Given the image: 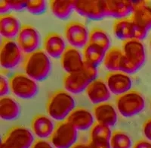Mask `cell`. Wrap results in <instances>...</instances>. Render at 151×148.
<instances>
[{
	"mask_svg": "<svg viewBox=\"0 0 151 148\" xmlns=\"http://www.w3.org/2000/svg\"><path fill=\"white\" fill-rule=\"evenodd\" d=\"M133 12L131 19L137 26L146 31L151 29V6L147 1H132Z\"/></svg>",
	"mask_w": 151,
	"mask_h": 148,
	"instance_id": "9a60e30c",
	"label": "cell"
},
{
	"mask_svg": "<svg viewBox=\"0 0 151 148\" xmlns=\"http://www.w3.org/2000/svg\"><path fill=\"white\" fill-rule=\"evenodd\" d=\"M71 148H88V144H83V143H79L76 144L73 147H72Z\"/></svg>",
	"mask_w": 151,
	"mask_h": 148,
	"instance_id": "74e56055",
	"label": "cell"
},
{
	"mask_svg": "<svg viewBox=\"0 0 151 148\" xmlns=\"http://www.w3.org/2000/svg\"><path fill=\"white\" fill-rule=\"evenodd\" d=\"M106 52L98 46L88 43L83 50V56L85 62L98 67L104 62Z\"/></svg>",
	"mask_w": 151,
	"mask_h": 148,
	"instance_id": "83f0119b",
	"label": "cell"
},
{
	"mask_svg": "<svg viewBox=\"0 0 151 148\" xmlns=\"http://www.w3.org/2000/svg\"><path fill=\"white\" fill-rule=\"evenodd\" d=\"M9 11H11V9L9 7L8 0H2L0 2V12H1V14H8Z\"/></svg>",
	"mask_w": 151,
	"mask_h": 148,
	"instance_id": "8d00e7d4",
	"label": "cell"
},
{
	"mask_svg": "<svg viewBox=\"0 0 151 148\" xmlns=\"http://www.w3.org/2000/svg\"><path fill=\"white\" fill-rule=\"evenodd\" d=\"M133 148H151V142L146 140H140L134 144Z\"/></svg>",
	"mask_w": 151,
	"mask_h": 148,
	"instance_id": "d590c367",
	"label": "cell"
},
{
	"mask_svg": "<svg viewBox=\"0 0 151 148\" xmlns=\"http://www.w3.org/2000/svg\"><path fill=\"white\" fill-rule=\"evenodd\" d=\"M22 58L23 52L14 40H2L0 48V64L3 69H14L20 64Z\"/></svg>",
	"mask_w": 151,
	"mask_h": 148,
	"instance_id": "30bf717a",
	"label": "cell"
},
{
	"mask_svg": "<svg viewBox=\"0 0 151 148\" xmlns=\"http://www.w3.org/2000/svg\"><path fill=\"white\" fill-rule=\"evenodd\" d=\"M123 60L120 71L128 74H134L139 71L146 61V52L142 42L136 39L122 42Z\"/></svg>",
	"mask_w": 151,
	"mask_h": 148,
	"instance_id": "6da1fadb",
	"label": "cell"
},
{
	"mask_svg": "<svg viewBox=\"0 0 151 148\" xmlns=\"http://www.w3.org/2000/svg\"><path fill=\"white\" fill-rule=\"evenodd\" d=\"M31 148H54L53 145L48 143V141L45 140L40 139L34 141L33 146Z\"/></svg>",
	"mask_w": 151,
	"mask_h": 148,
	"instance_id": "e575fe53",
	"label": "cell"
},
{
	"mask_svg": "<svg viewBox=\"0 0 151 148\" xmlns=\"http://www.w3.org/2000/svg\"><path fill=\"white\" fill-rule=\"evenodd\" d=\"M88 43L96 45L106 52L110 48V38L106 31L99 28H94L89 32Z\"/></svg>",
	"mask_w": 151,
	"mask_h": 148,
	"instance_id": "f1b7e54d",
	"label": "cell"
},
{
	"mask_svg": "<svg viewBox=\"0 0 151 148\" xmlns=\"http://www.w3.org/2000/svg\"><path fill=\"white\" fill-rule=\"evenodd\" d=\"M10 90V85H9V81L5 78V76H0V96H5L9 93Z\"/></svg>",
	"mask_w": 151,
	"mask_h": 148,
	"instance_id": "d6a6232c",
	"label": "cell"
},
{
	"mask_svg": "<svg viewBox=\"0 0 151 148\" xmlns=\"http://www.w3.org/2000/svg\"><path fill=\"white\" fill-rule=\"evenodd\" d=\"M77 138V130L65 120L57 125L49 140L55 148H71L76 144Z\"/></svg>",
	"mask_w": 151,
	"mask_h": 148,
	"instance_id": "ba28073f",
	"label": "cell"
},
{
	"mask_svg": "<svg viewBox=\"0 0 151 148\" xmlns=\"http://www.w3.org/2000/svg\"><path fill=\"white\" fill-rule=\"evenodd\" d=\"M24 74L36 81H45L52 71L49 56L42 50L26 55L22 64Z\"/></svg>",
	"mask_w": 151,
	"mask_h": 148,
	"instance_id": "7a4b0ae2",
	"label": "cell"
},
{
	"mask_svg": "<svg viewBox=\"0 0 151 148\" xmlns=\"http://www.w3.org/2000/svg\"><path fill=\"white\" fill-rule=\"evenodd\" d=\"M21 107L14 99L9 96L0 99V117L4 121H14L20 116Z\"/></svg>",
	"mask_w": 151,
	"mask_h": 148,
	"instance_id": "cb8c5ba5",
	"label": "cell"
},
{
	"mask_svg": "<svg viewBox=\"0 0 151 148\" xmlns=\"http://www.w3.org/2000/svg\"><path fill=\"white\" fill-rule=\"evenodd\" d=\"M60 64L67 74L78 72L83 69L84 59L78 49L73 47H67L60 58Z\"/></svg>",
	"mask_w": 151,
	"mask_h": 148,
	"instance_id": "5bb4252c",
	"label": "cell"
},
{
	"mask_svg": "<svg viewBox=\"0 0 151 148\" xmlns=\"http://www.w3.org/2000/svg\"><path fill=\"white\" fill-rule=\"evenodd\" d=\"M20 20L14 15H1L0 16V33L5 39L13 40L17 37L21 28Z\"/></svg>",
	"mask_w": 151,
	"mask_h": 148,
	"instance_id": "603a6c76",
	"label": "cell"
},
{
	"mask_svg": "<svg viewBox=\"0 0 151 148\" xmlns=\"http://www.w3.org/2000/svg\"><path fill=\"white\" fill-rule=\"evenodd\" d=\"M64 34L71 47L84 49L89 41V33L87 27L80 21H73L66 25Z\"/></svg>",
	"mask_w": 151,
	"mask_h": 148,
	"instance_id": "7c38bea8",
	"label": "cell"
},
{
	"mask_svg": "<svg viewBox=\"0 0 151 148\" xmlns=\"http://www.w3.org/2000/svg\"><path fill=\"white\" fill-rule=\"evenodd\" d=\"M150 47H151V39H150Z\"/></svg>",
	"mask_w": 151,
	"mask_h": 148,
	"instance_id": "f35d334b",
	"label": "cell"
},
{
	"mask_svg": "<svg viewBox=\"0 0 151 148\" xmlns=\"http://www.w3.org/2000/svg\"><path fill=\"white\" fill-rule=\"evenodd\" d=\"M9 85L12 93L23 100L33 98L39 91L36 81L23 73L13 74L9 79Z\"/></svg>",
	"mask_w": 151,
	"mask_h": 148,
	"instance_id": "8992f818",
	"label": "cell"
},
{
	"mask_svg": "<svg viewBox=\"0 0 151 148\" xmlns=\"http://www.w3.org/2000/svg\"><path fill=\"white\" fill-rule=\"evenodd\" d=\"M105 82L110 93L117 96L130 91L132 87L130 75L122 71L109 72L106 75Z\"/></svg>",
	"mask_w": 151,
	"mask_h": 148,
	"instance_id": "4fadbf2b",
	"label": "cell"
},
{
	"mask_svg": "<svg viewBox=\"0 0 151 148\" xmlns=\"http://www.w3.org/2000/svg\"><path fill=\"white\" fill-rule=\"evenodd\" d=\"M93 115L98 123L110 128L115 125L118 120L116 109L107 102L94 106Z\"/></svg>",
	"mask_w": 151,
	"mask_h": 148,
	"instance_id": "ac0fdd59",
	"label": "cell"
},
{
	"mask_svg": "<svg viewBox=\"0 0 151 148\" xmlns=\"http://www.w3.org/2000/svg\"><path fill=\"white\" fill-rule=\"evenodd\" d=\"M113 31L116 37L122 42L134 39V23L131 17L115 20L113 24Z\"/></svg>",
	"mask_w": 151,
	"mask_h": 148,
	"instance_id": "d4e9b609",
	"label": "cell"
},
{
	"mask_svg": "<svg viewBox=\"0 0 151 148\" xmlns=\"http://www.w3.org/2000/svg\"><path fill=\"white\" fill-rule=\"evenodd\" d=\"M150 108H151V102H150Z\"/></svg>",
	"mask_w": 151,
	"mask_h": 148,
	"instance_id": "ab89813d",
	"label": "cell"
},
{
	"mask_svg": "<svg viewBox=\"0 0 151 148\" xmlns=\"http://www.w3.org/2000/svg\"><path fill=\"white\" fill-rule=\"evenodd\" d=\"M98 67L85 62L83 69L78 72L67 74L63 80L64 89L71 94H79L98 77Z\"/></svg>",
	"mask_w": 151,
	"mask_h": 148,
	"instance_id": "277c9868",
	"label": "cell"
},
{
	"mask_svg": "<svg viewBox=\"0 0 151 148\" xmlns=\"http://www.w3.org/2000/svg\"><path fill=\"white\" fill-rule=\"evenodd\" d=\"M111 135L112 131L110 127L96 122L90 130L89 142L98 148H111Z\"/></svg>",
	"mask_w": 151,
	"mask_h": 148,
	"instance_id": "7402d4cb",
	"label": "cell"
},
{
	"mask_svg": "<svg viewBox=\"0 0 151 148\" xmlns=\"http://www.w3.org/2000/svg\"><path fill=\"white\" fill-rule=\"evenodd\" d=\"M75 11L79 15L89 20H101L106 17L104 0H78L75 2Z\"/></svg>",
	"mask_w": 151,
	"mask_h": 148,
	"instance_id": "8fae6325",
	"label": "cell"
},
{
	"mask_svg": "<svg viewBox=\"0 0 151 148\" xmlns=\"http://www.w3.org/2000/svg\"><path fill=\"white\" fill-rule=\"evenodd\" d=\"M123 52L118 47H112L105 54L104 59V66L105 69L112 71H120L121 65L123 60Z\"/></svg>",
	"mask_w": 151,
	"mask_h": 148,
	"instance_id": "4316f807",
	"label": "cell"
},
{
	"mask_svg": "<svg viewBox=\"0 0 151 148\" xmlns=\"http://www.w3.org/2000/svg\"><path fill=\"white\" fill-rule=\"evenodd\" d=\"M75 2L72 0H52L50 2V9L56 17L67 20L75 11Z\"/></svg>",
	"mask_w": 151,
	"mask_h": 148,
	"instance_id": "484cf974",
	"label": "cell"
},
{
	"mask_svg": "<svg viewBox=\"0 0 151 148\" xmlns=\"http://www.w3.org/2000/svg\"><path fill=\"white\" fill-rule=\"evenodd\" d=\"M47 6L48 4L45 0H29L26 10L31 15H40L46 12Z\"/></svg>",
	"mask_w": 151,
	"mask_h": 148,
	"instance_id": "4dcf8cb0",
	"label": "cell"
},
{
	"mask_svg": "<svg viewBox=\"0 0 151 148\" xmlns=\"http://www.w3.org/2000/svg\"><path fill=\"white\" fill-rule=\"evenodd\" d=\"M8 2L11 10L22 12L24 9H27V1L26 0H8Z\"/></svg>",
	"mask_w": 151,
	"mask_h": 148,
	"instance_id": "1f68e13d",
	"label": "cell"
},
{
	"mask_svg": "<svg viewBox=\"0 0 151 148\" xmlns=\"http://www.w3.org/2000/svg\"><path fill=\"white\" fill-rule=\"evenodd\" d=\"M66 121L72 125L77 131H83L92 128L94 124V117L87 109L77 107L69 115Z\"/></svg>",
	"mask_w": 151,
	"mask_h": 148,
	"instance_id": "2e32d148",
	"label": "cell"
},
{
	"mask_svg": "<svg viewBox=\"0 0 151 148\" xmlns=\"http://www.w3.org/2000/svg\"><path fill=\"white\" fill-rule=\"evenodd\" d=\"M133 12L132 1L129 0H106V17L118 19L126 18Z\"/></svg>",
	"mask_w": 151,
	"mask_h": 148,
	"instance_id": "ffe728a7",
	"label": "cell"
},
{
	"mask_svg": "<svg viewBox=\"0 0 151 148\" xmlns=\"http://www.w3.org/2000/svg\"><path fill=\"white\" fill-rule=\"evenodd\" d=\"M143 133L148 141H151V118L144 122L143 125Z\"/></svg>",
	"mask_w": 151,
	"mask_h": 148,
	"instance_id": "836d02e7",
	"label": "cell"
},
{
	"mask_svg": "<svg viewBox=\"0 0 151 148\" xmlns=\"http://www.w3.org/2000/svg\"><path fill=\"white\" fill-rule=\"evenodd\" d=\"M132 141L130 136L122 131H114L112 132L110 138L111 148H132Z\"/></svg>",
	"mask_w": 151,
	"mask_h": 148,
	"instance_id": "f546056e",
	"label": "cell"
},
{
	"mask_svg": "<svg viewBox=\"0 0 151 148\" xmlns=\"http://www.w3.org/2000/svg\"><path fill=\"white\" fill-rule=\"evenodd\" d=\"M116 109L122 116L131 118L141 113L145 108V100L138 91H130L118 96L116 99Z\"/></svg>",
	"mask_w": 151,
	"mask_h": 148,
	"instance_id": "5b68a950",
	"label": "cell"
},
{
	"mask_svg": "<svg viewBox=\"0 0 151 148\" xmlns=\"http://www.w3.org/2000/svg\"><path fill=\"white\" fill-rule=\"evenodd\" d=\"M16 43L23 53L28 55L39 50L41 44V36L36 28L24 24L16 37Z\"/></svg>",
	"mask_w": 151,
	"mask_h": 148,
	"instance_id": "9c48e42d",
	"label": "cell"
},
{
	"mask_svg": "<svg viewBox=\"0 0 151 148\" xmlns=\"http://www.w3.org/2000/svg\"><path fill=\"white\" fill-rule=\"evenodd\" d=\"M67 47L65 40L58 33L48 34L43 40V50L53 59H60Z\"/></svg>",
	"mask_w": 151,
	"mask_h": 148,
	"instance_id": "e0dca14e",
	"label": "cell"
},
{
	"mask_svg": "<svg viewBox=\"0 0 151 148\" xmlns=\"http://www.w3.org/2000/svg\"><path fill=\"white\" fill-rule=\"evenodd\" d=\"M86 92L88 98L95 105L106 103L111 96V93L106 82L101 79L93 81L88 86Z\"/></svg>",
	"mask_w": 151,
	"mask_h": 148,
	"instance_id": "d6986e66",
	"label": "cell"
},
{
	"mask_svg": "<svg viewBox=\"0 0 151 148\" xmlns=\"http://www.w3.org/2000/svg\"><path fill=\"white\" fill-rule=\"evenodd\" d=\"M76 102L71 93L59 90L50 96L47 102L46 111L51 119L64 122L75 109Z\"/></svg>",
	"mask_w": 151,
	"mask_h": 148,
	"instance_id": "3957f363",
	"label": "cell"
},
{
	"mask_svg": "<svg viewBox=\"0 0 151 148\" xmlns=\"http://www.w3.org/2000/svg\"><path fill=\"white\" fill-rule=\"evenodd\" d=\"M34 138L30 131L24 126L12 128L2 138L0 148H30Z\"/></svg>",
	"mask_w": 151,
	"mask_h": 148,
	"instance_id": "52a82bcc",
	"label": "cell"
},
{
	"mask_svg": "<svg viewBox=\"0 0 151 148\" xmlns=\"http://www.w3.org/2000/svg\"><path fill=\"white\" fill-rule=\"evenodd\" d=\"M55 127L52 119L45 115H36L31 122V128L36 136L40 139H46L52 136Z\"/></svg>",
	"mask_w": 151,
	"mask_h": 148,
	"instance_id": "44dd1931",
	"label": "cell"
}]
</instances>
